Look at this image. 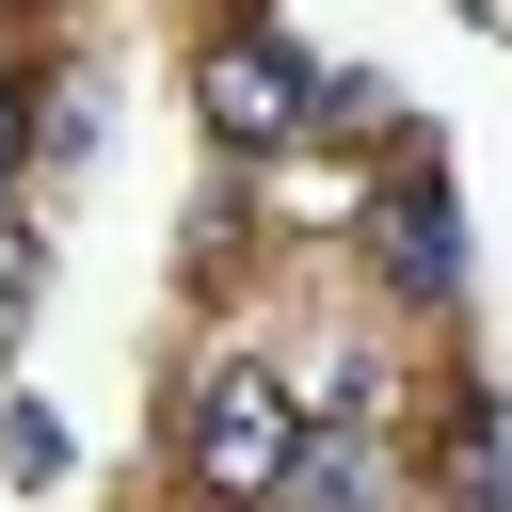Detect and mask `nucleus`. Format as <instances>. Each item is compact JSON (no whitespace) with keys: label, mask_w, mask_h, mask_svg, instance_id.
Masks as SVG:
<instances>
[{"label":"nucleus","mask_w":512,"mask_h":512,"mask_svg":"<svg viewBox=\"0 0 512 512\" xmlns=\"http://www.w3.org/2000/svg\"><path fill=\"white\" fill-rule=\"evenodd\" d=\"M288 448H304V400H288L272 368H224V384L192 400V480H208V496L272 512V496H288Z\"/></svg>","instance_id":"f257e3e1"},{"label":"nucleus","mask_w":512,"mask_h":512,"mask_svg":"<svg viewBox=\"0 0 512 512\" xmlns=\"http://www.w3.org/2000/svg\"><path fill=\"white\" fill-rule=\"evenodd\" d=\"M192 96H208V128H224V144H288V128L320 112V80H304L272 32H256V48H208V80H192Z\"/></svg>","instance_id":"f03ea898"},{"label":"nucleus","mask_w":512,"mask_h":512,"mask_svg":"<svg viewBox=\"0 0 512 512\" xmlns=\"http://www.w3.org/2000/svg\"><path fill=\"white\" fill-rule=\"evenodd\" d=\"M272 512H384V432L368 416H320L304 448H288V496Z\"/></svg>","instance_id":"7ed1b4c3"},{"label":"nucleus","mask_w":512,"mask_h":512,"mask_svg":"<svg viewBox=\"0 0 512 512\" xmlns=\"http://www.w3.org/2000/svg\"><path fill=\"white\" fill-rule=\"evenodd\" d=\"M464 240H448V192H400V288H448Z\"/></svg>","instance_id":"20e7f679"},{"label":"nucleus","mask_w":512,"mask_h":512,"mask_svg":"<svg viewBox=\"0 0 512 512\" xmlns=\"http://www.w3.org/2000/svg\"><path fill=\"white\" fill-rule=\"evenodd\" d=\"M32 304H48V256H32V224H0V352L32 336Z\"/></svg>","instance_id":"39448f33"},{"label":"nucleus","mask_w":512,"mask_h":512,"mask_svg":"<svg viewBox=\"0 0 512 512\" xmlns=\"http://www.w3.org/2000/svg\"><path fill=\"white\" fill-rule=\"evenodd\" d=\"M16 144H32V112H16V80H0V176H16Z\"/></svg>","instance_id":"423d86ee"},{"label":"nucleus","mask_w":512,"mask_h":512,"mask_svg":"<svg viewBox=\"0 0 512 512\" xmlns=\"http://www.w3.org/2000/svg\"><path fill=\"white\" fill-rule=\"evenodd\" d=\"M464 16H480V32H512V0H464Z\"/></svg>","instance_id":"0eeeda50"}]
</instances>
